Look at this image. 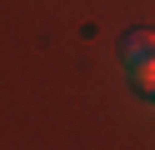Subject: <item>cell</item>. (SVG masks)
<instances>
[{
  "label": "cell",
  "instance_id": "1",
  "mask_svg": "<svg viewBox=\"0 0 155 150\" xmlns=\"http://www.w3.org/2000/svg\"><path fill=\"white\" fill-rule=\"evenodd\" d=\"M120 65L130 70V75H145V70L155 65V30H130V35L120 40Z\"/></svg>",
  "mask_w": 155,
  "mask_h": 150
},
{
  "label": "cell",
  "instance_id": "2",
  "mask_svg": "<svg viewBox=\"0 0 155 150\" xmlns=\"http://www.w3.org/2000/svg\"><path fill=\"white\" fill-rule=\"evenodd\" d=\"M135 80H140V85H145V90H150V100H155V65H150V70H145V75H135Z\"/></svg>",
  "mask_w": 155,
  "mask_h": 150
}]
</instances>
